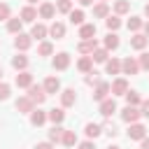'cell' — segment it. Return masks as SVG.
Wrapping results in <instances>:
<instances>
[{
	"label": "cell",
	"mask_w": 149,
	"mask_h": 149,
	"mask_svg": "<svg viewBox=\"0 0 149 149\" xmlns=\"http://www.w3.org/2000/svg\"><path fill=\"white\" fill-rule=\"evenodd\" d=\"M112 93H114V95H126V93H128V81H126V77H116V79L112 81Z\"/></svg>",
	"instance_id": "11"
},
{
	"label": "cell",
	"mask_w": 149,
	"mask_h": 149,
	"mask_svg": "<svg viewBox=\"0 0 149 149\" xmlns=\"http://www.w3.org/2000/svg\"><path fill=\"white\" fill-rule=\"evenodd\" d=\"M114 112H116V102H114L112 98H107V100H102V102H100V114H102L105 119H109Z\"/></svg>",
	"instance_id": "15"
},
{
	"label": "cell",
	"mask_w": 149,
	"mask_h": 149,
	"mask_svg": "<svg viewBox=\"0 0 149 149\" xmlns=\"http://www.w3.org/2000/svg\"><path fill=\"white\" fill-rule=\"evenodd\" d=\"M51 65H54V70H68V68H70V54H68V51L56 54L54 61H51Z\"/></svg>",
	"instance_id": "3"
},
{
	"label": "cell",
	"mask_w": 149,
	"mask_h": 149,
	"mask_svg": "<svg viewBox=\"0 0 149 149\" xmlns=\"http://www.w3.org/2000/svg\"><path fill=\"white\" fill-rule=\"evenodd\" d=\"M42 86H44L47 95H51V93H61V81H58V77H47Z\"/></svg>",
	"instance_id": "14"
},
{
	"label": "cell",
	"mask_w": 149,
	"mask_h": 149,
	"mask_svg": "<svg viewBox=\"0 0 149 149\" xmlns=\"http://www.w3.org/2000/svg\"><path fill=\"white\" fill-rule=\"evenodd\" d=\"M77 70H79V72H86V74H88V72L93 70V58H91V56H81V58L77 61Z\"/></svg>",
	"instance_id": "22"
},
{
	"label": "cell",
	"mask_w": 149,
	"mask_h": 149,
	"mask_svg": "<svg viewBox=\"0 0 149 149\" xmlns=\"http://www.w3.org/2000/svg\"><path fill=\"white\" fill-rule=\"evenodd\" d=\"M130 12V2L128 0H114V14L121 16V14H128Z\"/></svg>",
	"instance_id": "27"
},
{
	"label": "cell",
	"mask_w": 149,
	"mask_h": 149,
	"mask_svg": "<svg viewBox=\"0 0 149 149\" xmlns=\"http://www.w3.org/2000/svg\"><path fill=\"white\" fill-rule=\"evenodd\" d=\"M28 98H30L35 105H42V102L47 100V91H44V86H37V84H33V86L28 88Z\"/></svg>",
	"instance_id": "1"
},
{
	"label": "cell",
	"mask_w": 149,
	"mask_h": 149,
	"mask_svg": "<svg viewBox=\"0 0 149 149\" xmlns=\"http://www.w3.org/2000/svg\"><path fill=\"white\" fill-rule=\"evenodd\" d=\"M142 28H144V35H147V37H149V21H147V23H144V26H142Z\"/></svg>",
	"instance_id": "50"
},
{
	"label": "cell",
	"mask_w": 149,
	"mask_h": 149,
	"mask_svg": "<svg viewBox=\"0 0 149 149\" xmlns=\"http://www.w3.org/2000/svg\"><path fill=\"white\" fill-rule=\"evenodd\" d=\"M140 116H142V112H140L137 107H130V105H126L123 112H121V119H123L126 123H137Z\"/></svg>",
	"instance_id": "4"
},
{
	"label": "cell",
	"mask_w": 149,
	"mask_h": 149,
	"mask_svg": "<svg viewBox=\"0 0 149 149\" xmlns=\"http://www.w3.org/2000/svg\"><path fill=\"white\" fill-rule=\"evenodd\" d=\"M81 7H88V5H93V0H77Z\"/></svg>",
	"instance_id": "49"
},
{
	"label": "cell",
	"mask_w": 149,
	"mask_h": 149,
	"mask_svg": "<svg viewBox=\"0 0 149 149\" xmlns=\"http://www.w3.org/2000/svg\"><path fill=\"white\" fill-rule=\"evenodd\" d=\"M74 102H77L74 88H63V91H61V105H63V107H72Z\"/></svg>",
	"instance_id": "12"
},
{
	"label": "cell",
	"mask_w": 149,
	"mask_h": 149,
	"mask_svg": "<svg viewBox=\"0 0 149 149\" xmlns=\"http://www.w3.org/2000/svg\"><path fill=\"white\" fill-rule=\"evenodd\" d=\"M35 2H37V0H28V5H35Z\"/></svg>",
	"instance_id": "53"
},
{
	"label": "cell",
	"mask_w": 149,
	"mask_h": 149,
	"mask_svg": "<svg viewBox=\"0 0 149 149\" xmlns=\"http://www.w3.org/2000/svg\"><path fill=\"white\" fill-rule=\"evenodd\" d=\"M30 44H33V37H30V35H26V33H19V35L14 37V47H16L19 51H28V49H30Z\"/></svg>",
	"instance_id": "7"
},
{
	"label": "cell",
	"mask_w": 149,
	"mask_h": 149,
	"mask_svg": "<svg viewBox=\"0 0 149 149\" xmlns=\"http://www.w3.org/2000/svg\"><path fill=\"white\" fill-rule=\"evenodd\" d=\"M49 35H51V37H56V40L65 37V23H61V21H54V23L49 26Z\"/></svg>",
	"instance_id": "19"
},
{
	"label": "cell",
	"mask_w": 149,
	"mask_h": 149,
	"mask_svg": "<svg viewBox=\"0 0 149 149\" xmlns=\"http://www.w3.org/2000/svg\"><path fill=\"white\" fill-rule=\"evenodd\" d=\"M37 14H40L42 19H54V14H56V5H54V2H42L40 9H37Z\"/></svg>",
	"instance_id": "17"
},
{
	"label": "cell",
	"mask_w": 149,
	"mask_h": 149,
	"mask_svg": "<svg viewBox=\"0 0 149 149\" xmlns=\"http://www.w3.org/2000/svg\"><path fill=\"white\" fill-rule=\"evenodd\" d=\"M102 130H105V133H107V135H109V137H114V135H116V133H119V128H116V126H114V123H105V126H102Z\"/></svg>",
	"instance_id": "44"
},
{
	"label": "cell",
	"mask_w": 149,
	"mask_h": 149,
	"mask_svg": "<svg viewBox=\"0 0 149 149\" xmlns=\"http://www.w3.org/2000/svg\"><path fill=\"white\" fill-rule=\"evenodd\" d=\"M19 19H21L23 23H33V21L37 19V9H35L33 5H26V7L21 9V14H19Z\"/></svg>",
	"instance_id": "13"
},
{
	"label": "cell",
	"mask_w": 149,
	"mask_h": 149,
	"mask_svg": "<svg viewBox=\"0 0 149 149\" xmlns=\"http://www.w3.org/2000/svg\"><path fill=\"white\" fill-rule=\"evenodd\" d=\"M107 149H121V147H116V144H109V147H107Z\"/></svg>",
	"instance_id": "52"
},
{
	"label": "cell",
	"mask_w": 149,
	"mask_h": 149,
	"mask_svg": "<svg viewBox=\"0 0 149 149\" xmlns=\"http://www.w3.org/2000/svg\"><path fill=\"white\" fill-rule=\"evenodd\" d=\"M142 144H140V149H149V137H144V140H140Z\"/></svg>",
	"instance_id": "48"
},
{
	"label": "cell",
	"mask_w": 149,
	"mask_h": 149,
	"mask_svg": "<svg viewBox=\"0 0 149 149\" xmlns=\"http://www.w3.org/2000/svg\"><path fill=\"white\" fill-rule=\"evenodd\" d=\"M14 107H16V112H19V114H30V112L35 109V102H33L28 95H21V98L14 102Z\"/></svg>",
	"instance_id": "2"
},
{
	"label": "cell",
	"mask_w": 149,
	"mask_h": 149,
	"mask_svg": "<svg viewBox=\"0 0 149 149\" xmlns=\"http://www.w3.org/2000/svg\"><path fill=\"white\" fill-rule=\"evenodd\" d=\"M95 49H98V42H95V37H93V40H81V42L77 44V51H79V54H84V56L93 54Z\"/></svg>",
	"instance_id": "9"
},
{
	"label": "cell",
	"mask_w": 149,
	"mask_h": 149,
	"mask_svg": "<svg viewBox=\"0 0 149 149\" xmlns=\"http://www.w3.org/2000/svg\"><path fill=\"white\" fill-rule=\"evenodd\" d=\"M21 26H23V21H21V19H9V21H7V30H9V33H14V35H19V33H21Z\"/></svg>",
	"instance_id": "36"
},
{
	"label": "cell",
	"mask_w": 149,
	"mask_h": 149,
	"mask_svg": "<svg viewBox=\"0 0 149 149\" xmlns=\"http://www.w3.org/2000/svg\"><path fill=\"white\" fill-rule=\"evenodd\" d=\"M116 47H119V35H116V33H107V37H105V49L112 51V49H116Z\"/></svg>",
	"instance_id": "32"
},
{
	"label": "cell",
	"mask_w": 149,
	"mask_h": 149,
	"mask_svg": "<svg viewBox=\"0 0 149 149\" xmlns=\"http://www.w3.org/2000/svg\"><path fill=\"white\" fill-rule=\"evenodd\" d=\"M140 112H142V116H149V100H142V105H140Z\"/></svg>",
	"instance_id": "45"
},
{
	"label": "cell",
	"mask_w": 149,
	"mask_h": 149,
	"mask_svg": "<svg viewBox=\"0 0 149 149\" xmlns=\"http://www.w3.org/2000/svg\"><path fill=\"white\" fill-rule=\"evenodd\" d=\"M47 119H49V116H47V112H42V109H33V112H30V123H33V126H42Z\"/></svg>",
	"instance_id": "25"
},
{
	"label": "cell",
	"mask_w": 149,
	"mask_h": 149,
	"mask_svg": "<svg viewBox=\"0 0 149 149\" xmlns=\"http://www.w3.org/2000/svg\"><path fill=\"white\" fill-rule=\"evenodd\" d=\"M79 149H95V144H93V140H86V142L79 144Z\"/></svg>",
	"instance_id": "47"
},
{
	"label": "cell",
	"mask_w": 149,
	"mask_h": 149,
	"mask_svg": "<svg viewBox=\"0 0 149 149\" xmlns=\"http://www.w3.org/2000/svg\"><path fill=\"white\" fill-rule=\"evenodd\" d=\"M126 102H128L130 107H137V105H142V98H140L137 91H128V93H126Z\"/></svg>",
	"instance_id": "33"
},
{
	"label": "cell",
	"mask_w": 149,
	"mask_h": 149,
	"mask_svg": "<svg viewBox=\"0 0 149 149\" xmlns=\"http://www.w3.org/2000/svg\"><path fill=\"white\" fill-rule=\"evenodd\" d=\"M105 26H107L109 33H116V30L121 28V19H119L116 14H114V16H107V19H105Z\"/></svg>",
	"instance_id": "29"
},
{
	"label": "cell",
	"mask_w": 149,
	"mask_h": 149,
	"mask_svg": "<svg viewBox=\"0 0 149 149\" xmlns=\"http://www.w3.org/2000/svg\"><path fill=\"white\" fill-rule=\"evenodd\" d=\"M121 72H123V74H137V72H140V63L128 56V58L121 61Z\"/></svg>",
	"instance_id": "5"
},
{
	"label": "cell",
	"mask_w": 149,
	"mask_h": 149,
	"mask_svg": "<svg viewBox=\"0 0 149 149\" xmlns=\"http://www.w3.org/2000/svg\"><path fill=\"white\" fill-rule=\"evenodd\" d=\"M79 37H81V40H93V37H95V23H84V26H79Z\"/></svg>",
	"instance_id": "21"
},
{
	"label": "cell",
	"mask_w": 149,
	"mask_h": 149,
	"mask_svg": "<svg viewBox=\"0 0 149 149\" xmlns=\"http://www.w3.org/2000/svg\"><path fill=\"white\" fill-rule=\"evenodd\" d=\"M47 35H49V28H47L44 23H35L33 30H30V37H33V40H44Z\"/></svg>",
	"instance_id": "20"
},
{
	"label": "cell",
	"mask_w": 149,
	"mask_h": 149,
	"mask_svg": "<svg viewBox=\"0 0 149 149\" xmlns=\"http://www.w3.org/2000/svg\"><path fill=\"white\" fill-rule=\"evenodd\" d=\"M84 133H86L88 140H95V137L102 133V126H100V123H86V126H84Z\"/></svg>",
	"instance_id": "23"
},
{
	"label": "cell",
	"mask_w": 149,
	"mask_h": 149,
	"mask_svg": "<svg viewBox=\"0 0 149 149\" xmlns=\"http://www.w3.org/2000/svg\"><path fill=\"white\" fill-rule=\"evenodd\" d=\"M93 16H98V19H107V16H109V7H107V2H98V5L93 7Z\"/></svg>",
	"instance_id": "28"
},
{
	"label": "cell",
	"mask_w": 149,
	"mask_h": 149,
	"mask_svg": "<svg viewBox=\"0 0 149 149\" xmlns=\"http://www.w3.org/2000/svg\"><path fill=\"white\" fill-rule=\"evenodd\" d=\"M12 65H14V70L23 72V70L28 68V56H23V54H16V56L12 58Z\"/></svg>",
	"instance_id": "24"
},
{
	"label": "cell",
	"mask_w": 149,
	"mask_h": 149,
	"mask_svg": "<svg viewBox=\"0 0 149 149\" xmlns=\"http://www.w3.org/2000/svg\"><path fill=\"white\" fill-rule=\"evenodd\" d=\"M37 54H40V56H51V54H54V44H51V42H40Z\"/></svg>",
	"instance_id": "38"
},
{
	"label": "cell",
	"mask_w": 149,
	"mask_h": 149,
	"mask_svg": "<svg viewBox=\"0 0 149 149\" xmlns=\"http://www.w3.org/2000/svg\"><path fill=\"white\" fill-rule=\"evenodd\" d=\"M147 137V128L142 123H130L128 128V140H144Z\"/></svg>",
	"instance_id": "8"
},
{
	"label": "cell",
	"mask_w": 149,
	"mask_h": 149,
	"mask_svg": "<svg viewBox=\"0 0 149 149\" xmlns=\"http://www.w3.org/2000/svg\"><path fill=\"white\" fill-rule=\"evenodd\" d=\"M144 16H147V19H149V2H147V5H144Z\"/></svg>",
	"instance_id": "51"
},
{
	"label": "cell",
	"mask_w": 149,
	"mask_h": 149,
	"mask_svg": "<svg viewBox=\"0 0 149 149\" xmlns=\"http://www.w3.org/2000/svg\"><path fill=\"white\" fill-rule=\"evenodd\" d=\"M137 63H140V68H144V70H149V51H144V54H140V58H137Z\"/></svg>",
	"instance_id": "42"
},
{
	"label": "cell",
	"mask_w": 149,
	"mask_h": 149,
	"mask_svg": "<svg viewBox=\"0 0 149 149\" xmlns=\"http://www.w3.org/2000/svg\"><path fill=\"white\" fill-rule=\"evenodd\" d=\"M14 84H16L19 88H30V86H33V74H30L28 70H23V72H19V74H16Z\"/></svg>",
	"instance_id": "10"
},
{
	"label": "cell",
	"mask_w": 149,
	"mask_h": 149,
	"mask_svg": "<svg viewBox=\"0 0 149 149\" xmlns=\"http://www.w3.org/2000/svg\"><path fill=\"white\" fill-rule=\"evenodd\" d=\"M100 2H107V0H100Z\"/></svg>",
	"instance_id": "55"
},
{
	"label": "cell",
	"mask_w": 149,
	"mask_h": 149,
	"mask_svg": "<svg viewBox=\"0 0 149 149\" xmlns=\"http://www.w3.org/2000/svg\"><path fill=\"white\" fill-rule=\"evenodd\" d=\"M0 79H2V68H0Z\"/></svg>",
	"instance_id": "54"
},
{
	"label": "cell",
	"mask_w": 149,
	"mask_h": 149,
	"mask_svg": "<svg viewBox=\"0 0 149 149\" xmlns=\"http://www.w3.org/2000/svg\"><path fill=\"white\" fill-rule=\"evenodd\" d=\"M147 42H149V37H147V35H142V33H135V35L130 37V47H133V49H137V51H142V49L147 47Z\"/></svg>",
	"instance_id": "18"
},
{
	"label": "cell",
	"mask_w": 149,
	"mask_h": 149,
	"mask_svg": "<svg viewBox=\"0 0 149 149\" xmlns=\"http://www.w3.org/2000/svg\"><path fill=\"white\" fill-rule=\"evenodd\" d=\"M63 133H65L63 126H54V128L49 130V142H51V144H54V142H63Z\"/></svg>",
	"instance_id": "26"
},
{
	"label": "cell",
	"mask_w": 149,
	"mask_h": 149,
	"mask_svg": "<svg viewBox=\"0 0 149 149\" xmlns=\"http://www.w3.org/2000/svg\"><path fill=\"white\" fill-rule=\"evenodd\" d=\"M63 144L65 147H74L77 144V133L74 130H65L63 133Z\"/></svg>",
	"instance_id": "37"
},
{
	"label": "cell",
	"mask_w": 149,
	"mask_h": 149,
	"mask_svg": "<svg viewBox=\"0 0 149 149\" xmlns=\"http://www.w3.org/2000/svg\"><path fill=\"white\" fill-rule=\"evenodd\" d=\"M35 149H54V144L47 140V142H37V144H35Z\"/></svg>",
	"instance_id": "46"
},
{
	"label": "cell",
	"mask_w": 149,
	"mask_h": 149,
	"mask_svg": "<svg viewBox=\"0 0 149 149\" xmlns=\"http://www.w3.org/2000/svg\"><path fill=\"white\" fill-rule=\"evenodd\" d=\"M105 70H107V74H119V72H121V61H119V58L107 61V63H105Z\"/></svg>",
	"instance_id": "30"
},
{
	"label": "cell",
	"mask_w": 149,
	"mask_h": 149,
	"mask_svg": "<svg viewBox=\"0 0 149 149\" xmlns=\"http://www.w3.org/2000/svg\"><path fill=\"white\" fill-rule=\"evenodd\" d=\"M9 5L7 2H0V21H9Z\"/></svg>",
	"instance_id": "40"
},
{
	"label": "cell",
	"mask_w": 149,
	"mask_h": 149,
	"mask_svg": "<svg viewBox=\"0 0 149 149\" xmlns=\"http://www.w3.org/2000/svg\"><path fill=\"white\" fill-rule=\"evenodd\" d=\"M86 84H100V77H98L95 70H91V72L86 74Z\"/></svg>",
	"instance_id": "43"
},
{
	"label": "cell",
	"mask_w": 149,
	"mask_h": 149,
	"mask_svg": "<svg viewBox=\"0 0 149 149\" xmlns=\"http://www.w3.org/2000/svg\"><path fill=\"white\" fill-rule=\"evenodd\" d=\"M56 12L70 14V12H72V0H56Z\"/></svg>",
	"instance_id": "34"
},
{
	"label": "cell",
	"mask_w": 149,
	"mask_h": 149,
	"mask_svg": "<svg viewBox=\"0 0 149 149\" xmlns=\"http://www.w3.org/2000/svg\"><path fill=\"white\" fill-rule=\"evenodd\" d=\"M112 91V84H107V81H100V84H95V91H93V100H98V102H102V100H107V93Z\"/></svg>",
	"instance_id": "6"
},
{
	"label": "cell",
	"mask_w": 149,
	"mask_h": 149,
	"mask_svg": "<svg viewBox=\"0 0 149 149\" xmlns=\"http://www.w3.org/2000/svg\"><path fill=\"white\" fill-rule=\"evenodd\" d=\"M91 58H93L95 63H107V49H95V51L91 54Z\"/></svg>",
	"instance_id": "39"
},
{
	"label": "cell",
	"mask_w": 149,
	"mask_h": 149,
	"mask_svg": "<svg viewBox=\"0 0 149 149\" xmlns=\"http://www.w3.org/2000/svg\"><path fill=\"white\" fill-rule=\"evenodd\" d=\"M126 26H128V30H133V33H137V30H140V28H142V26H144V21H142V19H140V16H130V19H128V23H126Z\"/></svg>",
	"instance_id": "35"
},
{
	"label": "cell",
	"mask_w": 149,
	"mask_h": 149,
	"mask_svg": "<svg viewBox=\"0 0 149 149\" xmlns=\"http://www.w3.org/2000/svg\"><path fill=\"white\" fill-rule=\"evenodd\" d=\"M47 116H49V121H51L54 126H61L63 119H65V112H63V107H54V109L47 112Z\"/></svg>",
	"instance_id": "16"
},
{
	"label": "cell",
	"mask_w": 149,
	"mask_h": 149,
	"mask_svg": "<svg viewBox=\"0 0 149 149\" xmlns=\"http://www.w3.org/2000/svg\"><path fill=\"white\" fill-rule=\"evenodd\" d=\"M68 16H70V23L72 26H84V12L81 9H72Z\"/></svg>",
	"instance_id": "31"
},
{
	"label": "cell",
	"mask_w": 149,
	"mask_h": 149,
	"mask_svg": "<svg viewBox=\"0 0 149 149\" xmlns=\"http://www.w3.org/2000/svg\"><path fill=\"white\" fill-rule=\"evenodd\" d=\"M9 93H12V88H9V84H5V81H0V100H7V98H9Z\"/></svg>",
	"instance_id": "41"
}]
</instances>
